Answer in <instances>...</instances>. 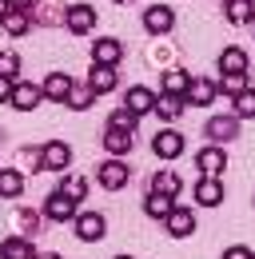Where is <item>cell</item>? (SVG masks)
I'll return each instance as SVG.
<instances>
[{
  "label": "cell",
  "mask_w": 255,
  "mask_h": 259,
  "mask_svg": "<svg viewBox=\"0 0 255 259\" xmlns=\"http://www.w3.org/2000/svg\"><path fill=\"white\" fill-rule=\"evenodd\" d=\"M92 104H96V96L88 92V84H72V92L64 100V108H72V112H88Z\"/></svg>",
  "instance_id": "cell-29"
},
{
  "label": "cell",
  "mask_w": 255,
  "mask_h": 259,
  "mask_svg": "<svg viewBox=\"0 0 255 259\" xmlns=\"http://www.w3.org/2000/svg\"><path fill=\"white\" fill-rule=\"evenodd\" d=\"M40 100H44V92H40V84H32V80H16L12 84V108L16 112H32V108H40Z\"/></svg>",
  "instance_id": "cell-14"
},
{
  "label": "cell",
  "mask_w": 255,
  "mask_h": 259,
  "mask_svg": "<svg viewBox=\"0 0 255 259\" xmlns=\"http://www.w3.org/2000/svg\"><path fill=\"white\" fill-rule=\"evenodd\" d=\"M124 108L140 120V116H148V112L156 108V92H152V88H144V84H132V88H128V96H124Z\"/></svg>",
  "instance_id": "cell-18"
},
{
  "label": "cell",
  "mask_w": 255,
  "mask_h": 259,
  "mask_svg": "<svg viewBox=\"0 0 255 259\" xmlns=\"http://www.w3.org/2000/svg\"><path fill=\"white\" fill-rule=\"evenodd\" d=\"M172 28H176V8L172 4H152L144 12V32L148 36H167Z\"/></svg>",
  "instance_id": "cell-8"
},
{
  "label": "cell",
  "mask_w": 255,
  "mask_h": 259,
  "mask_svg": "<svg viewBox=\"0 0 255 259\" xmlns=\"http://www.w3.org/2000/svg\"><path fill=\"white\" fill-rule=\"evenodd\" d=\"M163 227H167V235H172V239H188V235H195L199 220H195V211H191L188 203H176V207L167 211Z\"/></svg>",
  "instance_id": "cell-7"
},
{
  "label": "cell",
  "mask_w": 255,
  "mask_h": 259,
  "mask_svg": "<svg viewBox=\"0 0 255 259\" xmlns=\"http://www.w3.org/2000/svg\"><path fill=\"white\" fill-rule=\"evenodd\" d=\"M72 76L68 72H48L44 76V84H40V92H44V100H52V104H64L68 100V92H72Z\"/></svg>",
  "instance_id": "cell-19"
},
{
  "label": "cell",
  "mask_w": 255,
  "mask_h": 259,
  "mask_svg": "<svg viewBox=\"0 0 255 259\" xmlns=\"http://www.w3.org/2000/svg\"><path fill=\"white\" fill-rule=\"evenodd\" d=\"M40 152H44V171H68L72 167V144L68 140H48Z\"/></svg>",
  "instance_id": "cell-13"
},
{
  "label": "cell",
  "mask_w": 255,
  "mask_h": 259,
  "mask_svg": "<svg viewBox=\"0 0 255 259\" xmlns=\"http://www.w3.org/2000/svg\"><path fill=\"white\" fill-rule=\"evenodd\" d=\"M0 76L4 80H20V56L12 48H0Z\"/></svg>",
  "instance_id": "cell-34"
},
{
  "label": "cell",
  "mask_w": 255,
  "mask_h": 259,
  "mask_svg": "<svg viewBox=\"0 0 255 259\" xmlns=\"http://www.w3.org/2000/svg\"><path fill=\"white\" fill-rule=\"evenodd\" d=\"M195 171H199L203 180H220L223 171H227V148H216V144L199 148V152H195Z\"/></svg>",
  "instance_id": "cell-6"
},
{
  "label": "cell",
  "mask_w": 255,
  "mask_h": 259,
  "mask_svg": "<svg viewBox=\"0 0 255 259\" xmlns=\"http://www.w3.org/2000/svg\"><path fill=\"white\" fill-rule=\"evenodd\" d=\"M36 259H64V255H56V251H36Z\"/></svg>",
  "instance_id": "cell-39"
},
{
  "label": "cell",
  "mask_w": 255,
  "mask_h": 259,
  "mask_svg": "<svg viewBox=\"0 0 255 259\" xmlns=\"http://www.w3.org/2000/svg\"><path fill=\"white\" fill-rule=\"evenodd\" d=\"M36 227H40V215L28 211V207H16V231L12 235H24L28 239V235H36Z\"/></svg>",
  "instance_id": "cell-33"
},
{
  "label": "cell",
  "mask_w": 255,
  "mask_h": 259,
  "mask_svg": "<svg viewBox=\"0 0 255 259\" xmlns=\"http://www.w3.org/2000/svg\"><path fill=\"white\" fill-rule=\"evenodd\" d=\"M132 148H136V136H128V132H116V128L104 132V152H108L112 160H124Z\"/></svg>",
  "instance_id": "cell-22"
},
{
  "label": "cell",
  "mask_w": 255,
  "mask_h": 259,
  "mask_svg": "<svg viewBox=\"0 0 255 259\" xmlns=\"http://www.w3.org/2000/svg\"><path fill=\"white\" fill-rule=\"evenodd\" d=\"M184 104H191V108H207V104H216V80H211V76H191Z\"/></svg>",
  "instance_id": "cell-15"
},
{
  "label": "cell",
  "mask_w": 255,
  "mask_h": 259,
  "mask_svg": "<svg viewBox=\"0 0 255 259\" xmlns=\"http://www.w3.org/2000/svg\"><path fill=\"white\" fill-rule=\"evenodd\" d=\"M176 207V199H163V195H152L144 199V215H152V220H167V211Z\"/></svg>",
  "instance_id": "cell-32"
},
{
  "label": "cell",
  "mask_w": 255,
  "mask_h": 259,
  "mask_svg": "<svg viewBox=\"0 0 255 259\" xmlns=\"http://www.w3.org/2000/svg\"><path fill=\"white\" fill-rule=\"evenodd\" d=\"M20 163L28 171H44V152L40 148H20ZM24 167H16V171H24Z\"/></svg>",
  "instance_id": "cell-35"
},
{
  "label": "cell",
  "mask_w": 255,
  "mask_h": 259,
  "mask_svg": "<svg viewBox=\"0 0 255 259\" xmlns=\"http://www.w3.org/2000/svg\"><path fill=\"white\" fill-rule=\"evenodd\" d=\"M203 136H207L216 148H227L231 140H239V120H235L231 112H220V116H211V120L203 124Z\"/></svg>",
  "instance_id": "cell-3"
},
{
  "label": "cell",
  "mask_w": 255,
  "mask_h": 259,
  "mask_svg": "<svg viewBox=\"0 0 255 259\" xmlns=\"http://www.w3.org/2000/svg\"><path fill=\"white\" fill-rule=\"evenodd\" d=\"M4 16H8V0H0V20H4Z\"/></svg>",
  "instance_id": "cell-40"
},
{
  "label": "cell",
  "mask_w": 255,
  "mask_h": 259,
  "mask_svg": "<svg viewBox=\"0 0 255 259\" xmlns=\"http://www.w3.org/2000/svg\"><path fill=\"white\" fill-rule=\"evenodd\" d=\"M80 215V203H72L64 192H52L44 199V220H52V224H72Z\"/></svg>",
  "instance_id": "cell-10"
},
{
  "label": "cell",
  "mask_w": 255,
  "mask_h": 259,
  "mask_svg": "<svg viewBox=\"0 0 255 259\" xmlns=\"http://www.w3.org/2000/svg\"><path fill=\"white\" fill-rule=\"evenodd\" d=\"M56 192H64L72 203H84V199H88V180H84V176H76V171H68V176L60 180V188H56Z\"/></svg>",
  "instance_id": "cell-25"
},
{
  "label": "cell",
  "mask_w": 255,
  "mask_h": 259,
  "mask_svg": "<svg viewBox=\"0 0 255 259\" xmlns=\"http://www.w3.org/2000/svg\"><path fill=\"white\" fill-rule=\"evenodd\" d=\"M112 4H132V0H112Z\"/></svg>",
  "instance_id": "cell-41"
},
{
  "label": "cell",
  "mask_w": 255,
  "mask_h": 259,
  "mask_svg": "<svg viewBox=\"0 0 255 259\" xmlns=\"http://www.w3.org/2000/svg\"><path fill=\"white\" fill-rule=\"evenodd\" d=\"M124 60V44L116 40V36H96L92 44V64L96 68H116Z\"/></svg>",
  "instance_id": "cell-9"
},
{
  "label": "cell",
  "mask_w": 255,
  "mask_h": 259,
  "mask_svg": "<svg viewBox=\"0 0 255 259\" xmlns=\"http://www.w3.org/2000/svg\"><path fill=\"white\" fill-rule=\"evenodd\" d=\"M0 28H4L8 36H24L32 28V12H12V8H8V16L0 20Z\"/></svg>",
  "instance_id": "cell-28"
},
{
  "label": "cell",
  "mask_w": 255,
  "mask_h": 259,
  "mask_svg": "<svg viewBox=\"0 0 255 259\" xmlns=\"http://www.w3.org/2000/svg\"><path fill=\"white\" fill-rule=\"evenodd\" d=\"M12 84H16V80H4V76H0V104L12 100Z\"/></svg>",
  "instance_id": "cell-37"
},
{
  "label": "cell",
  "mask_w": 255,
  "mask_h": 259,
  "mask_svg": "<svg viewBox=\"0 0 255 259\" xmlns=\"http://www.w3.org/2000/svg\"><path fill=\"white\" fill-rule=\"evenodd\" d=\"M191 195H195V203L199 207H220L223 195H227V188H223V180H195V188H191Z\"/></svg>",
  "instance_id": "cell-17"
},
{
  "label": "cell",
  "mask_w": 255,
  "mask_h": 259,
  "mask_svg": "<svg viewBox=\"0 0 255 259\" xmlns=\"http://www.w3.org/2000/svg\"><path fill=\"white\" fill-rule=\"evenodd\" d=\"M251 72V56H247V48H239V44H227L220 52V76H247Z\"/></svg>",
  "instance_id": "cell-11"
},
{
  "label": "cell",
  "mask_w": 255,
  "mask_h": 259,
  "mask_svg": "<svg viewBox=\"0 0 255 259\" xmlns=\"http://www.w3.org/2000/svg\"><path fill=\"white\" fill-rule=\"evenodd\" d=\"M116 88H120V72L92 64V72H88V92H92V96H108V92H116Z\"/></svg>",
  "instance_id": "cell-20"
},
{
  "label": "cell",
  "mask_w": 255,
  "mask_h": 259,
  "mask_svg": "<svg viewBox=\"0 0 255 259\" xmlns=\"http://www.w3.org/2000/svg\"><path fill=\"white\" fill-rule=\"evenodd\" d=\"M188 84H191V72H184V68H163V72H159V92L156 96L184 100L188 96Z\"/></svg>",
  "instance_id": "cell-12"
},
{
  "label": "cell",
  "mask_w": 255,
  "mask_h": 259,
  "mask_svg": "<svg viewBox=\"0 0 255 259\" xmlns=\"http://www.w3.org/2000/svg\"><path fill=\"white\" fill-rule=\"evenodd\" d=\"M0 259H36V247L24 235H8V239H0Z\"/></svg>",
  "instance_id": "cell-23"
},
{
  "label": "cell",
  "mask_w": 255,
  "mask_h": 259,
  "mask_svg": "<svg viewBox=\"0 0 255 259\" xmlns=\"http://www.w3.org/2000/svg\"><path fill=\"white\" fill-rule=\"evenodd\" d=\"M223 16L235 28H247L255 20V0H223Z\"/></svg>",
  "instance_id": "cell-21"
},
{
  "label": "cell",
  "mask_w": 255,
  "mask_h": 259,
  "mask_svg": "<svg viewBox=\"0 0 255 259\" xmlns=\"http://www.w3.org/2000/svg\"><path fill=\"white\" fill-rule=\"evenodd\" d=\"M251 259H255V255H251Z\"/></svg>",
  "instance_id": "cell-44"
},
{
  "label": "cell",
  "mask_w": 255,
  "mask_h": 259,
  "mask_svg": "<svg viewBox=\"0 0 255 259\" xmlns=\"http://www.w3.org/2000/svg\"><path fill=\"white\" fill-rule=\"evenodd\" d=\"M32 4H36V0H8L12 12H32Z\"/></svg>",
  "instance_id": "cell-38"
},
{
  "label": "cell",
  "mask_w": 255,
  "mask_h": 259,
  "mask_svg": "<svg viewBox=\"0 0 255 259\" xmlns=\"http://www.w3.org/2000/svg\"><path fill=\"white\" fill-rule=\"evenodd\" d=\"M251 28H255V20H251Z\"/></svg>",
  "instance_id": "cell-43"
},
{
  "label": "cell",
  "mask_w": 255,
  "mask_h": 259,
  "mask_svg": "<svg viewBox=\"0 0 255 259\" xmlns=\"http://www.w3.org/2000/svg\"><path fill=\"white\" fill-rule=\"evenodd\" d=\"M116 259H136V255H116Z\"/></svg>",
  "instance_id": "cell-42"
},
{
  "label": "cell",
  "mask_w": 255,
  "mask_h": 259,
  "mask_svg": "<svg viewBox=\"0 0 255 259\" xmlns=\"http://www.w3.org/2000/svg\"><path fill=\"white\" fill-rule=\"evenodd\" d=\"M108 128H116V132H128V136H136V128H140V120L128 112L124 104L120 108H112V116H108Z\"/></svg>",
  "instance_id": "cell-30"
},
{
  "label": "cell",
  "mask_w": 255,
  "mask_h": 259,
  "mask_svg": "<svg viewBox=\"0 0 255 259\" xmlns=\"http://www.w3.org/2000/svg\"><path fill=\"white\" fill-rule=\"evenodd\" d=\"M247 84H251L247 76H220V80H216V96H227V100H235L239 92H243V88H247Z\"/></svg>",
  "instance_id": "cell-31"
},
{
  "label": "cell",
  "mask_w": 255,
  "mask_h": 259,
  "mask_svg": "<svg viewBox=\"0 0 255 259\" xmlns=\"http://www.w3.org/2000/svg\"><path fill=\"white\" fill-rule=\"evenodd\" d=\"M184 108H188V104H184V100H176V96H156V108H152V112H156L159 120L176 124V120L184 116Z\"/></svg>",
  "instance_id": "cell-27"
},
{
  "label": "cell",
  "mask_w": 255,
  "mask_h": 259,
  "mask_svg": "<svg viewBox=\"0 0 255 259\" xmlns=\"http://www.w3.org/2000/svg\"><path fill=\"white\" fill-rule=\"evenodd\" d=\"M152 152H156V160H180L188 152V140H184V132H176V128H159L152 136Z\"/></svg>",
  "instance_id": "cell-4"
},
{
  "label": "cell",
  "mask_w": 255,
  "mask_h": 259,
  "mask_svg": "<svg viewBox=\"0 0 255 259\" xmlns=\"http://www.w3.org/2000/svg\"><path fill=\"white\" fill-rule=\"evenodd\" d=\"M223 259H251V251H247L243 243H235V247H227V251H223Z\"/></svg>",
  "instance_id": "cell-36"
},
{
  "label": "cell",
  "mask_w": 255,
  "mask_h": 259,
  "mask_svg": "<svg viewBox=\"0 0 255 259\" xmlns=\"http://www.w3.org/2000/svg\"><path fill=\"white\" fill-rule=\"evenodd\" d=\"M148 192H152V195H163V199H176V195L184 192V180H180V171L163 167V171H152V184H148Z\"/></svg>",
  "instance_id": "cell-16"
},
{
  "label": "cell",
  "mask_w": 255,
  "mask_h": 259,
  "mask_svg": "<svg viewBox=\"0 0 255 259\" xmlns=\"http://www.w3.org/2000/svg\"><path fill=\"white\" fill-rule=\"evenodd\" d=\"M128 180H132L128 160H104L96 167V184H100L104 192H120V188H128Z\"/></svg>",
  "instance_id": "cell-5"
},
{
  "label": "cell",
  "mask_w": 255,
  "mask_h": 259,
  "mask_svg": "<svg viewBox=\"0 0 255 259\" xmlns=\"http://www.w3.org/2000/svg\"><path fill=\"white\" fill-rule=\"evenodd\" d=\"M96 16H100V12H96L92 4H84V0H76V4H68V8H64V28H68V32L72 36H88L96 28Z\"/></svg>",
  "instance_id": "cell-1"
},
{
  "label": "cell",
  "mask_w": 255,
  "mask_h": 259,
  "mask_svg": "<svg viewBox=\"0 0 255 259\" xmlns=\"http://www.w3.org/2000/svg\"><path fill=\"white\" fill-rule=\"evenodd\" d=\"M24 195V171L0 167V199H20Z\"/></svg>",
  "instance_id": "cell-24"
},
{
  "label": "cell",
  "mask_w": 255,
  "mask_h": 259,
  "mask_svg": "<svg viewBox=\"0 0 255 259\" xmlns=\"http://www.w3.org/2000/svg\"><path fill=\"white\" fill-rule=\"evenodd\" d=\"M231 116H235L239 124H243V120H255V88H251V84L231 100Z\"/></svg>",
  "instance_id": "cell-26"
},
{
  "label": "cell",
  "mask_w": 255,
  "mask_h": 259,
  "mask_svg": "<svg viewBox=\"0 0 255 259\" xmlns=\"http://www.w3.org/2000/svg\"><path fill=\"white\" fill-rule=\"evenodd\" d=\"M72 231H76L80 243H100L108 235V220H104V211H80L72 220Z\"/></svg>",
  "instance_id": "cell-2"
}]
</instances>
